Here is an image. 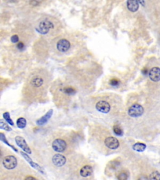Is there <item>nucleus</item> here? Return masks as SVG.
I'll list each match as a JSON object with an SVG mask.
<instances>
[{"mask_svg": "<svg viewBox=\"0 0 160 180\" xmlns=\"http://www.w3.org/2000/svg\"><path fill=\"white\" fill-rule=\"evenodd\" d=\"M45 79L40 74L33 75L28 82V88L31 89V92L40 93V91L45 87Z\"/></svg>", "mask_w": 160, "mask_h": 180, "instance_id": "nucleus-1", "label": "nucleus"}, {"mask_svg": "<svg viewBox=\"0 0 160 180\" xmlns=\"http://www.w3.org/2000/svg\"><path fill=\"white\" fill-rule=\"evenodd\" d=\"M54 25L51 21L49 19H44L40 21L39 23L38 28H36L37 31L42 34H46L48 33L50 29H53Z\"/></svg>", "mask_w": 160, "mask_h": 180, "instance_id": "nucleus-2", "label": "nucleus"}, {"mask_svg": "<svg viewBox=\"0 0 160 180\" xmlns=\"http://www.w3.org/2000/svg\"><path fill=\"white\" fill-rule=\"evenodd\" d=\"M144 113L143 107L139 104H134L128 109V113L131 117L137 118L141 116Z\"/></svg>", "mask_w": 160, "mask_h": 180, "instance_id": "nucleus-3", "label": "nucleus"}, {"mask_svg": "<svg viewBox=\"0 0 160 180\" xmlns=\"http://www.w3.org/2000/svg\"><path fill=\"white\" fill-rule=\"evenodd\" d=\"M3 164L6 169H13L16 166L17 159L14 156L9 155V156L4 158L3 160Z\"/></svg>", "mask_w": 160, "mask_h": 180, "instance_id": "nucleus-4", "label": "nucleus"}, {"mask_svg": "<svg viewBox=\"0 0 160 180\" xmlns=\"http://www.w3.org/2000/svg\"><path fill=\"white\" fill-rule=\"evenodd\" d=\"M67 146L66 142L63 139L58 138L54 140L52 143V148L55 151L61 153L63 152L66 149Z\"/></svg>", "mask_w": 160, "mask_h": 180, "instance_id": "nucleus-5", "label": "nucleus"}, {"mask_svg": "<svg viewBox=\"0 0 160 180\" xmlns=\"http://www.w3.org/2000/svg\"><path fill=\"white\" fill-rule=\"evenodd\" d=\"M96 109L98 111L103 113H108L111 110V106L110 104L104 100L99 101L96 104Z\"/></svg>", "mask_w": 160, "mask_h": 180, "instance_id": "nucleus-6", "label": "nucleus"}, {"mask_svg": "<svg viewBox=\"0 0 160 180\" xmlns=\"http://www.w3.org/2000/svg\"><path fill=\"white\" fill-rule=\"evenodd\" d=\"M104 143L105 146L111 149H116L119 146L118 140L113 136L107 137L104 139Z\"/></svg>", "mask_w": 160, "mask_h": 180, "instance_id": "nucleus-7", "label": "nucleus"}, {"mask_svg": "<svg viewBox=\"0 0 160 180\" xmlns=\"http://www.w3.org/2000/svg\"><path fill=\"white\" fill-rule=\"evenodd\" d=\"M70 46H71L70 42L66 39H61L59 40L56 44L58 50L62 53L66 52L69 49Z\"/></svg>", "mask_w": 160, "mask_h": 180, "instance_id": "nucleus-8", "label": "nucleus"}, {"mask_svg": "<svg viewBox=\"0 0 160 180\" xmlns=\"http://www.w3.org/2000/svg\"><path fill=\"white\" fill-rule=\"evenodd\" d=\"M15 141H16L18 146H19L21 148H22L23 150H24L25 152L28 154L31 153V149H30L28 144L26 143V141H25V139L23 137L17 136L16 138H15Z\"/></svg>", "mask_w": 160, "mask_h": 180, "instance_id": "nucleus-9", "label": "nucleus"}, {"mask_svg": "<svg viewBox=\"0 0 160 180\" xmlns=\"http://www.w3.org/2000/svg\"><path fill=\"white\" fill-rule=\"evenodd\" d=\"M52 161L55 166L61 167L66 163V159L64 156L61 154H56L53 156L52 158Z\"/></svg>", "mask_w": 160, "mask_h": 180, "instance_id": "nucleus-10", "label": "nucleus"}, {"mask_svg": "<svg viewBox=\"0 0 160 180\" xmlns=\"http://www.w3.org/2000/svg\"><path fill=\"white\" fill-rule=\"evenodd\" d=\"M149 77L153 81L157 82L160 80V68L154 67L149 72Z\"/></svg>", "mask_w": 160, "mask_h": 180, "instance_id": "nucleus-11", "label": "nucleus"}, {"mask_svg": "<svg viewBox=\"0 0 160 180\" xmlns=\"http://www.w3.org/2000/svg\"><path fill=\"white\" fill-rule=\"evenodd\" d=\"M53 113V109L49 110V111L45 114L43 116H42L41 118H39L38 120H37L36 124L39 125V126H42V125L46 124L48 122L49 119L51 118Z\"/></svg>", "mask_w": 160, "mask_h": 180, "instance_id": "nucleus-12", "label": "nucleus"}, {"mask_svg": "<svg viewBox=\"0 0 160 180\" xmlns=\"http://www.w3.org/2000/svg\"><path fill=\"white\" fill-rule=\"evenodd\" d=\"M139 3L137 0H128L127 8L131 12H136L139 9Z\"/></svg>", "mask_w": 160, "mask_h": 180, "instance_id": "nucleus-13", "label": "nucleus"}, {"mask_svg": "<svg viewBox=\"0 0 160 180\" xmlns=\"http://www.w3.org/2000/svg\"><path fill=\"white\" fill-rule=\"evenodd\" d=\"M93 168L90 165H85L80 169V175L83 177L89 176L93 173Z\"/></svg>", "mask_w": 160, "mask_h": 180, "instance_id": "nucleus-14", "label": "nucleus"}, {"mask_svg": "<svg viewBox=\"0 0 160 180\" xmlns=\"http://www.w3.org/2000/svg\"><path fill=\"white\" fill-rule=\"evenodd\" d=\"M21 154L23 155V156L27 160V161H28L29 163H30V165H31V166H32L33 168H36V169H39V171H40L41 172L43 173V169H42L41 167H40L38 164L34 163V162L32 161V159L29 157L28 155H27L26 154H25V153H23V152H21Z\"/></svg>", "mask_w": 160, "mask_h": 180, "instance_id": "nucleus-15", "label": "nucleus"}, {"mask_svg": "<svg viewBox=\"0 0 160 180\" xmlns=\"http://www.w3.org/2000/svg\"><path fill=\"white\" fill-rule=\"evenodd\" d=\"M146 144L141 143H135L133 146V149L134 150V151H136L138 152L143 151L144 150L146 149Z\"/></svg>", "mask_w": 160, "mask_h": 180, "instance_id": "nucleus-16", "label": "nucleus"}, {"mask_svg": "<svg viewBox=\"0 0 160 180\" xmlns=\"http://www.w3.org/2000/svg\"><path fill=\"white\" fill-rule=\"evenodd\" d=\"M16 124L19 128H24L26 126V120L24 118H19L16 121Z\"/></svg>", "mask_w": 160, "mask_h": 180, "instance_id": "nucleus-17", "label": "nucleus"}, {"mask_svg": "<svg viewBox=\"0 0 160 180\" xmlns=\"http://www.w3.org/2000/svg\"><path fill=\"white\" fill-rule=\"evenodd\" d=\"M113 131L118 136H122L123 134V129L118 125H114L113 127Z\"/></svg>", "mask_w": 160, "mask_h": 180, "instance_id": "nucleus-18", "label": "nucleus"}, {"mask_svg": "<svg viewBox=\"0 0 160 180\" xmlns=\"http://www.w3.org/2000/svg\"><path fill=\"white\" fill-rule=\"evenodd\" d=\"M3 117L5 119V120L10 124V125H12V126H13L14 125V123L13 121V120L11 119V118H10V115H9V113L8 112H6L4 113L3 114Z\"/></svg>", "mask_w": 160, "mask_h": 180, "instance_id": "nucleus-19", "label": "nucleus"}, {"mask_svg": "<svg viewBox=\"0 0 160 180\" xmlns=\"http://www.w3.org/2000/svg\"><path fill=\"white\" fill-rule=\"evenodd\" d=\"M0 128L6 130V131H11V128H10L6 123L4 122L3 120L2 119L0 121Z\"/></svg>", "mask_w": 160, "mask_h": 180, "instance_id": "nucleus-20", "label": "nucleus"}, {"mask_svg": "<svg viewBox=\"0 0 160 180\" xmlns=\"http://www.w3.org/2000/svg\"><path fill=\"white\" fill-rule=\"evenodd\" d=\"M64 91L65 93L67 94H69V95L74 94L75 93V92H76V91H75L74 88H73L71 86H69V87L65 88Z\"/></svg>", "mask_w": 160, "mask_h": 180, "instance_id": "nucleus-21", "label": "nucleus"}, {"mask_svg": "<svg viewBox=\"0 0 160 180\" xmlns=\"http://www.w3.org/2000/svg\"><path fill=\"white\" fill-rule=\"evenodd\" d=\"M0 138H1V140L2 141H3L4 143H6L7 145H8L9 146H10V147H11L14 151H16V152L18 151H17V149L16 148H14L13 146H12L11 144H10L9 143H8V142L7 141V140H6V138H5V136H4V134H3V133H1V134H0Z\"/></svg>", "mask_w": 160, "mask_h": 180, "instance_id": "nucleus-22", "label": "nucleus"}, {"mask_svg": "<svg viewBox=\"0 0 160 180\" xmlns=\"http://www.w3.org/2000/svg\"><path fill=\"white\" fill-rule=\"evenodd\" d=\"M149 179H160V173L158 171H154L149 176Z\"/></svg>", "mask_w": 160, "mask_h": 180, "instance_id": "nucleus-23", "label": "nucleus"}, {"mask_svg": "<svg viewBox=\"0 0 160 180\" xmlns=\"http://www.w3.org/2000/svg\"><path fill=\"white\" fill-rule=\"evenodd\" d=\"M43 0H30L29 4L33 6H37L42 3Z\"/></svg>", "mask_w": 160, "mask_h": 180, "instance_id": "nucleus-24", "label": "nucleus"}, {"mask_svg": "<svg viewBox=\"0 0 160 180\" xmlns=\"http://www.w3.org/2000/svg\"><path fill=\"white\" fill-rule=\"evenodd\" d=\"M109 84L112 86H117L119 84L120 81L117 79H111L109 81Z\"/></svg>", "mask_w": 160, "mask_h": 180, "instance_id": "nucleus-25", "label": "nucleus"}, {"mask_svg": "<svg viewBox=\"0 0 160 180\" xmlns=\"http://www.w3.org/2000/svg\"><path fill=\"white\" fill-rule=\"evenodd\" d=\"M118 179L119 180H126L128 179V175L126 173L121 172L118 175Z\"/></svg>", "mask_w": 160, "mask_h": 180, "instance_id": "nucleus-26", "label": "nucleus"}, {"mask_svg": "<svg viewBox=\"0 0 160 180\" xmlns=\"http://www.w3.org/2000/svg\"><path fill=\"white\" fill-rule=\"evenodd\" d=\"M11 41L13 43H18L19 41V37H18V35H16V34L13 35V36L11 38Z\"/></svg>", "mask_w": 160, "mask_h": 180, "instance_id": "nucleus-27", "label": "nucleus"}, {"mask_svg": "<svg viewBox=\"0 0 160 180\" xmlns=\"http://www.w3.org/2000/svg\"><path fill=\"white\" fill-rule=\"evenodd\" d=\"M17 48L19 50H23L24 48V44L23 42H19L18 44H17Z\"/></svg>", "mask_w": 160, "mask_h": 180, "instance_id": "nucleus-28", "label": "nucleus"}, {"mask_svg": "<svg viewBox=\"0 0 160 180\" xmlns=\"http://www.w3.org/2000/svg\"><path fill=\"white\" fill-rule=\"evenodd\" d=\"M137 1H138V3H139L140 4L142 5V6H145V1H144V0H137Z\"/></svg>", "mask_w": 160, "mask_h": 180, "instance_id": "nucleus-29", "label": "nucleus"}, {"mask_svg": "<svg viewBox=\"0 0 160 180\" xmlns=\"http://www.w3.org/2000/svg\"><path fill=\"white\" fill-rule=\"evenodd\" d=\"M148 69H146V68H144L143 70H142V73H143V74H148Z\"/></svg>", "mask_w": 160, "mask_h": 180, "instance_id": "nucleus-30", "label": "nucleus"}, {"mask_svg": "<svg viewBox=\"0 0 160 180\" xmlns=\"http://www.w3.org/2000/svg\"><path fill=\"white\" fill-rule=\"evenodd\" d=\"M25 179H36V178H34V177H32V176H28V177H26V178H25Z\"/></svg>", "mask_w": 160, "mask_h": 180, "instance_id": "nucleus-31", "label": "nucleus"}]
</instances>
